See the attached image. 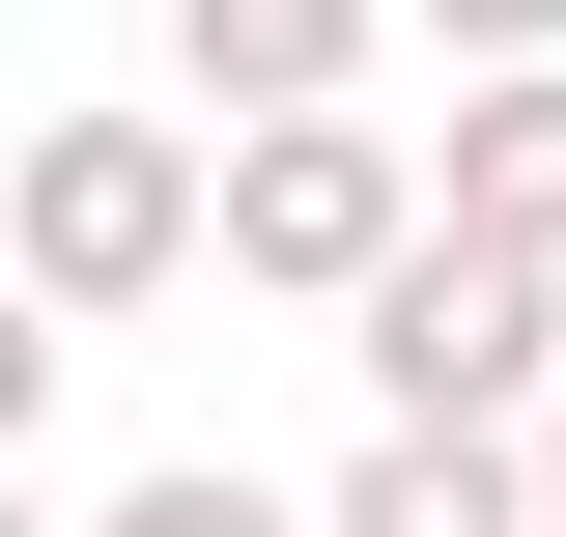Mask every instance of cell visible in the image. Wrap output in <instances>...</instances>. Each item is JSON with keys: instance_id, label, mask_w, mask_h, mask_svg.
I'll list each match as a JSON object with an SVG mask.
<instances>
[{"instance_id": "obj_6", "label": "cell", "mask_w": 566, "mask_h": 537, "mask_svg": "<svg viewBox=\"0 0 566 537\" xmlns=\"http://www.w3.org/2000/svg\"><path fill=\"white\" fill-rule=\"evenodd\" d=\"M424 170H453V227H482V255L566 283V85H453V141H424Z\"/></svg>"}, {"instance_id": "obj_4", "label": "cell", "mask_w": 566, "mask_h": 537, "mask_svg": "<svg viewBox=\"0 0 566 537\" xmlns=\"http://www.w3.org/2000/svg\"><path fill=\"white\" fill-rule=\"evenodd\" d=\"M368 29L397 0H170V85H199V141H283V114H340Z\"/></svg>"}, {"instance_id": "obj_2", "label": "cell", "mask_w": 566, "mask_h": 537, "mask_svg": "<svg viewBox=\"0 0 566 537\" xmlns=\"http://www.w3.org/2000/svg\"><path fill=\"white\" fill-rule=\"evenodd\" d=\"M340 368H368V424L538 453V424H566V283H538V255H482V227H424V255L368 283V339H340Z\"/></svg>"}, {"instance_id": "obj_7", "label": "cell", "mask_w": 566, "mask_h": 537, "mask_svg": "<svg viewBox=\"0 0 566 537\" xmlns=\"http://www.w3.org/2000/svg\"><path fill=\"white\" fill-rule=\"evenodd\" d=\"M57 537H312V509H283V481H227V453H142L114 509H57Z\"/></svg>"}, {"instance_id": "obj_3", "label": "cell", "mask_w": 566, "mask_h": 537, "mask_svg": "<svg viewBox=\"0 0 566 537\" xmlns=\"http://www.w3.org/2000/svg\"><path fill=\"white\" fill-rule=\"evenodd\" d=\"M453 227V170H424L397 114H283V141H227V283H283V312H340L368 339V283Z\"/></svg>"}, {"instance_id": "obj_5", "label": "cell", "mask_w": 566, "mask_h": 537, "mask_svg": "<svg viewBox=\"0 0 566 537\" xmlns=\"http://www.w3.org/2000/svg\"><path fill=\"white\" fill-rule=\"evenodd\" d=\"M312 537H566L538 453H453V424H368L340 481H312Z\"/></svg>"}, {"instance_id": "obj_1", "label": "cell", "mask_w": 566, "mask_h": 537, "mask_svg": "<svg viewBox=\"0 0 566 537\" xmlns=\"http://www.w3.org/2000/svg\"><path fill=\"white\" fill-rule=\"evenodd\" d=\"M0 255H29V339L170 312V283L227 255V141H199V114H29V170H0Z\"/></svg>"}, {"instance_id": "obj_8", "label": "cell", "mask_w": 566, "mask_h": 537, "mask_svg": "<svg viewBox=\"0 0 566 537\" xmlns=\"http://www.w3.org/2000/svg\"><path fill=\"white\" fill-rule=\"evenodd\" d=\"M397 29H424L453 85H566V0H397Z\"/></svg>"}, {"instance_id": "obj_9", "label": "cell", "mask_w": 566, "mask_h": 537, "mask_svg": "<svg viewBox=\"0 0 566 537\" xmlns=\"http://www.w3.org/2000/svg\"><path fill=\"white\" fill-rule=\"evenodd\" d=\"M538 509H566V424H538Z\"/></svg>"}]
</instances>
